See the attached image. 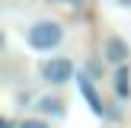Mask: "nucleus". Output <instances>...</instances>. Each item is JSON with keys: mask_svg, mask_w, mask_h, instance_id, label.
<instances>
[{"mask_svg": "<svg viewBox=\"0 0 131 128\" xmlns=\"http://www.w3.org/2000/svg\"><path fill=\"white\" fill-rule=\"evenodd\" d=\"M29 45L35 51H51V48H58L61 45V38H64V29H61V23H54V19H42V23H35V26H29Z\"/></svg>", "mask_w": 131, "mask_h": 128, "instance_id": "1", "label": "nucleus"}, {"mask_svg": "<svg viewBox=\"0 0 131 128\" xmlns=\"http://www.w3.org/2000/svg\"><path fill=\"white\" fill-rule=\"evenodd\" d=\"M42 77L48 83H67L70 77H74V61H67V58H51V61L42 64Z\"/></svg>", "mask_w": 131, "mask_h": 128, "instance_id": "2", "label": "nucleus"}, {"mask_svg": "<svg viewBox=\"0 0 131 128\" xmlns=\"http://www.w3.org/2000/svg\"><path fill=\"white\" fill-rule=\"evenodd\" d=\"M77 83H80V93H83V99L90 102V109H93L96 115H112V112H106V106H102V99L96 96V90H93V80H90L86 74H77Z\"/></svg>", "mask_w": 131, "mask_h": 128, "instance_id": "3", "label": "nucleus"}, {"mask_svg": "<svg viewBox=\"0 0 131 128\" xmlns=\"http://www.w3.org/2000/svg\"><path fill=\"white\" fill-rule=\"evenodd\" d=\"M102 58L109 64H125L128 61V42L125 38H106V48H102Z\"/></svg>", "mask_w": 131, "mask_h": 128, "instance_id": "4", "label": "nucleus"}, {"mask_svg": "<svg viewBox=\"0 0 131 128\" xmlns=\"http://www.w3.org/2000/svg\"><path fill=\"white\" fill-rule=\"evenodd\" d=\"M115 96L118 99H128L131 96V70L125 64H118V70H115Z\"/></svg>", "mask_w": 131, "mask_h": 128, "instance_id": "5", "label": "nucleus"}, {"mask_svg": "<svg viewBox=\"0 0 131 128\" xmlns=\"http://www.w3.org/2000/svg\"><path fill=\"white\" fill-rule=\"evenodd\" d=\"M35 109L42 115H64V99H61V96H42Z\"/></svg>", "mask_w": 131, "mask_h": 128, "instance_id": "6", "label": "nucleus"}, {"mask_svg": "<svg viewBox=\"0 0 131 128\" xmlns=\"http://www.w3.org/2000/svg\"><path fill=\"white\" fill-rule=\"evenodd\" d=\"M19 128H51V125L42 119H26V122H19Z\"/></svg>", "mask_w": 131, "mask_h": 128, "instance_id": "7", "label": "nucleus"}, {"mask_svg": "<svg viewBox=\"0 0 131 128\" xmlns=\"http://www.w3.org/2000/svg\"><path fill=\"white\" fill-rule=\"evenodd\" d=\"M118 3H122V6H131V0H118Z\"/></svg>", "mask_w": 131, "mask_h": 128, "instance_id": "8", "label": "nucleus"}, {"mask_svg": "<svg viewBox=\"0 0 131 128\" xmlns=\"http://www.w3.org/2000/svg\"><path fill=\"white\" fill-rule=\"evenodd\" d=\"M67 3H83V0H67Z\"/></svg>", "mask_w": 131, "mask_h": 128, "instance_id": "9", "label": "nucleus"}]
</instances>
